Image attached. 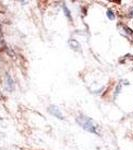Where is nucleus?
<instances>
[{"label": "nucleus", "mask_w": 133, "mask_h": 150, "mask_svg": "<svg viewBox=\"0 0 133 150\" xmlns=\"http://www.w3.org/2000/svg\"><path fill=\"white\" fill-rule=\"evenodd\" d=\"M120 27H122V28H120V29H123L124 30V35L126 36V37H133V31L132 30H130L129 28L126 27V26H123V25H119Z\"/></svg>", "instance_id": "3"}, {"label": "nucleus", "mask_w": 133, "mask_h": 150, "mask_svg": "<svg viewBox=\"0 0 133 150\" xmlns=\"http://www.w3.org/2000/svg\"><path fill=\"white\" fill-rule=\"evenodd\" d=\"M63 9H64V13H65V15L67 16V18H69L70 20H71V15H70V11L68 10V8L65 5H63Z\"/></svg>", "instance_id": "5"}, {"label": "nucleus", "mask_w": 133, "mask_h": 150, "mask_svg": "<svg viewBox=\"0 0 133 150\" xmlns=\"http://www.w3.org/2000/svg\"><path fill=\"white\" fill-rule=\"evenodd\" d=\"M7 85H8V89L9 90H11L12 88H13V80L11 79L10 76H7Z\"/></svg>", "instance_id": "4"}, {"label": "nucleus", "mask_w": 133, "mask_h": 150, "mask_svg": "<svg viewBox=\"0 0 133 150\" xmlns=\"http://www.w3.org/2000/svg\"><path fill=\"white\" fill-rule=\"evenodd\" d=\"M107 17L109 18L110 20H113V19L115 18V16H114V14H113V12H112V11L108 10V11H107Z\"/></svg>", "instance_id": "6"}, {"label": "nucleus", "mask_w": 133, "mask_h": 150, "mask_svg": "<svg viewBox=\"0 0 133 150\" xmlns=\"http://www.w3.org/2000/svg\"><path fill=\"white\" fill-rule=\"evenodd\" d=\"M48 111H49V113H51L53 116H55V117L59 118V119H63V114H62V112L59 110V108H58L57 106L51 105L48 108Z\"/></svg>", "instance_id": "2"}, {"label": "nucleus", "mask_w": 133, "mask_h": 150, "mask_svg": "<svg viewBox=\"0 0 133 150\" xmlns=\"http://www.w3.org/2000/svg\"><path fill=\"white\" fill-rule=\"evenodd\" d=\"M76 121L82 128H83V129L87 130L88 132L96 133V134H97L96 126H95V124H94L93 120L91 119V118L87 117V116L80 115V116H78V117L76 118Z\"/></svg>", "instance_id": "1"}]
</instances>
